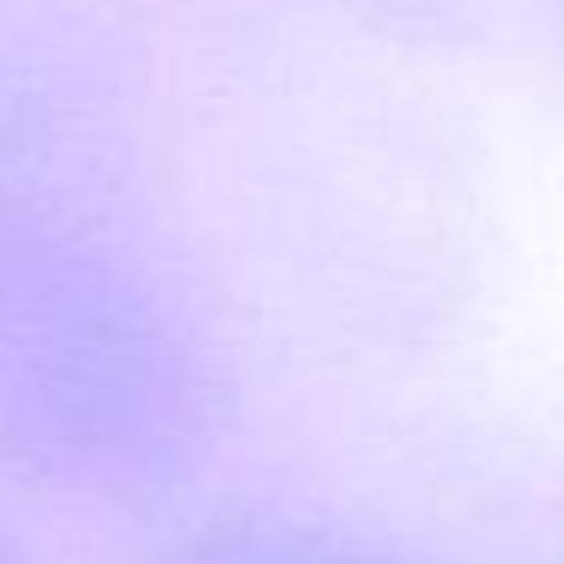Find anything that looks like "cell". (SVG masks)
<instances>
[{
  "mask_svg": "<svg viewBox=\"0 0 564 564\" xmlns=\"http://www.w3.org/2000/svg\"><path fill=\"white\" fill-rule=\"evenodd\" d=\"M164 564H419L394 546L310 516H225L164 552Z\"/></svg>",
  "mask_w": 564,
  "mask_h": 564,
  "instance_id": "6da1fadb",
  "label": "cell"
},
{
  "mask_svg": "<svg viewBox=\"0 0 564 564\" xmlns=\"http://www.w3.org/2000/svg\"><path fill=\"white\" fill-rule=\"evenodd\" d=\"M0 564H25V558H19V546L7 540V528H0Z\"/></svg>",
  "mask_w": 564,
  "mask_h": 564,
  "instance_id": "7a4b0ae2",
  "label": "cell"
}]
</instances>
